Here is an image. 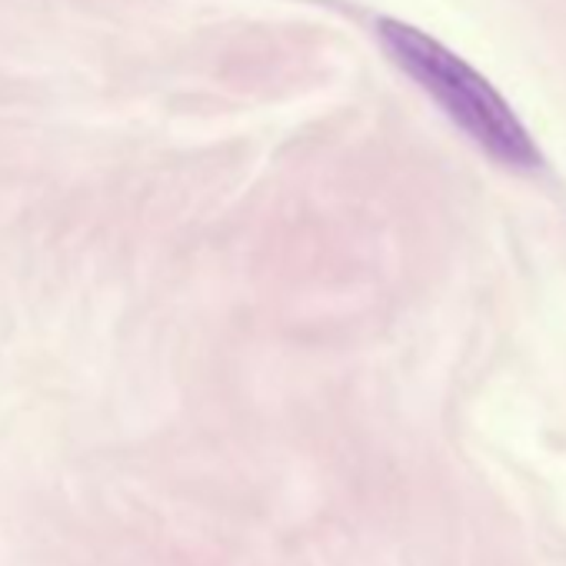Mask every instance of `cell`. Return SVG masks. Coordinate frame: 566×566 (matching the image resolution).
I'll return each instance as SVG.
<instances>
[{
    "label": "cell",
    "mask_w": 566,
    "mask_h": 566,
    "mask_svg": "<svg viewBox=\"0 0 566 566\" xmlns=\"http://www.w3.org/2000/svg\"><path fill=\"white\" fill-rule=\"evenodd\" d=\"M380 48L387 57L496 164L533 170L539 167V150L520 117L510 111V104L500 97V91L473 71L463 57H457L450 48L423 34L420 28H410L403 21L384 18L377 24Z\"/></svg>",
    "instance_id": "obj_1"
}]
</instances>
